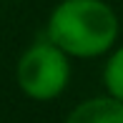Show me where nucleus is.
<instances>
[{
	"label": "nucleus",
	"instance_id": "f257e3e1",
	"mask_svg": "<svg viewBox=\"0 0 123 123\" xmlns=\"http://www.w3.org/2000/svg\"><path fill=\"white\" fill-rule=\"evenodd\" d=\"M48 38L68 55L96 58L118 38V15L103 0H63L48 18Z\"/></svg>",
	"mask_w": 123,
	"mask_h": 123
},
{
	"label": "nucleus",
	"instance_id": "f03ea898",
	"mask_svg": "<svg viewBox=\"0 0 123 123\" xmlns=\"http://www.w3.org/2000/svg\"><path fill=\"white\" fill-rule=\"evenodd\" d=\"M18 86L28 98L50 100L65 91L70 78L68 53L58 48L53 40H40L30 45L18 60Z\"/></svg>",
	"mask_w": 123,
	"mask_h": 123
},
{
	"label": "nucleus",
	"instance_id": "7ed1b4c3",
	"mask_svg": "<svg viewBox=\"0 0 123 123\" xmlns=\"http://www.w3.org/2000/svg\"><path fill=\"white\" fill-rule=\"evenodd\" d=\"M65 123H123V100L113 96L88 98L70 111Z\"/></svg>",
	"mask_w": 123,
	"mask_h": 123
},
{
	"label": "nucleus",
	"instance_id": "20e7f679",
	"mask_svg": "<svg viewBox=\"0 0 123 123\" xmlns=\"http://www.w3.org/2000/svg\"><path fill=\"white\" fill-rule=\"evenodd\" d=\"M103 83H105L108 96L123 100V45L108 58L105 70H103Z\"/></svg>",
	"mask_w": 123,
	"mask_h": 123
}]
</instances>
